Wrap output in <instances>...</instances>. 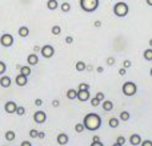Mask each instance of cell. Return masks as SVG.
<instances>
[{"label": "cell", "instance_id": "obj_1", "mask_svg": "<svg viewBox=\"0 0 152 146\" xmlns=\"http://www.w3.org/2000/svg\"><path fill=\"white\" fill-rule=\"evenodd\" d=\"M83 125L87 130L89 132H96L102 126V118L96 113H88L83 120Z\"/></svg>", "mask_w": 152, "mask_h": 146}, {"label": "cell", "instance_id": "obj_2", "mask_svg": "<svg viewBox=\"0 0 152 146\" xmlns=\"http://www.w3.org/2000/svg\"><path fill=\"white\" fill-rule=\"evenodd\" d=\"M129 12V7L127 3L124 1H119L113 5V13H115L118 17H126Z\"/></svg>", "mask_w": 152, "mask_h": 146}, {"label": "cell", "instance_id": "obj_3", "mask_svg": "<svg viewBox=\"0 0 152 146\" xmlns=\"http://www.w3.org/2000/svg\"><path fill=\"white\" fill-rule=\"evenodd\" d=\"M99 0H80V8L84 12H94L99 8Z\"/></svg>", "mask_w": 152, "mask_h": 146}, {"label": "cell", "instance_id": "obj_4", "mask_svg": "<svg viewBox=\"0 0 152 146\" xmlns=\"http://www.w3.org/2000/svg\"><path fill=\"white\" fill-rule=\"evenodd\" d=\"M121 90H123L124 96H135L137 92V86L135 82H132V81H127V82L123 84V86H121Z\"/></svg>", "mask_w": 152, "mask_h": 146}, {"label": "cell", "instance_id": "obj_5", "mask_svg": "<svg viewBox=\"0 0 152 146\" xmlns=\"http://www.w3.org/2000/svg\"><path fill=\"white\" fill-rule=\"evenodd\" d=\"M0 44L5 48L11 47V45L13 44V36L10 35V33H4L1 37H0Z\"/></svg>", "mask_w": 152, "mask_h": 146}, {"label": "cell", "instance_id": "obj_6", "mask_svg": "<svg viewBox=\"0 0 152 146\" xmlns=\"http://www.w3.org/2000/svg\"><path fill=\"white\" fill-rule=\"evenodd\" d=\"M55 55V48L52 47V45H44V47L42 48V56L45 59H51L52 56Z\"/></svg>", "mask_w": 152, "mask_h": 146}, {"label": "cell", "instance_id": "obj_7", "mask_svg": "<svg viewBox=\"0 0 152 146\" xmlns=\"http://www.w3.org/2000/svg\"><path fill=\"white\" fill-rule=\"evenodd\" d=\"M34 120L36 124H44L45 120H47V114L44 112H42V110H39V112H36L34 114Z\"/></svg>", "mask_w": 152, "mask_h": 146}, {"label": "cell", "instance_id": "obj_8", "mask_svg": "<svg viewBox=\"0 0 152 146\" xmlns=\"http://www.w3.org/2000/svg\"><path fill=\"white\" fill-rule=\"evenodd\" d=\"M76 98L81 102H86L89 100V90H79L77 89V97Z\"/></svg>", "mask_w": 152, "mask_h": 146}, {"label": "cell", "instance_id": "obj_9", "mask_svg": "<svg viewBox=\"0 0 152 146\" xmlns=\"http://www.w3.org/2000/svg\"><path fill=\"white\" fill-rule=\"evenodd\" d=\"M15 81H16V84H18L19 86H26V85H27V82H28V80H27V76L21 74V73H20V74L16 76Z\"/></svg>", "mask_w": 152, "mask_h": 146}, {"label": "cell", "instance_id": "obj_10", "mask_svg": "<svg viewBox=\"0 0 152 146\" xmlns=\"http://www.w3.org/2000/svg\"><path fill=\"white\" fill-rule=\"evenodd\" d=\"M16 108H18V105H16L15 102H13V101H8L7 104H5L4 109H5V112H7V113H10V114H12V113H15Z\"/></svg>", "mask_w": 152, "mask_h": 146}, {"label": "cell", "instance_id": "obj_11", "mask_svg": "<svg viewBox=\"0 0 152 146\" xmlns=\"http://www.w3.org/2000/svg\"><path fill=\"white\" fill-rule=\"evenodd\" d=\"M102 108L105 112H111L113 109V102L110 100H104V101H102Z\"/></svg>", "mask_w": 152, "mask_h": 146}, {"label": "cell", "instance_id": "obj_12", "mask_svg": "<svg viewBox=\"0 0 152 146\" xmlns=\"http://www.w3.org/2000/svg\"><path fill=\"white\" fill-rule=\"evenodd\" d=\"M129 144L131 145H140L142 144V137L139 136V134H132L131 138H129Z\"/></svg>", "mask_w": 152, "mask_h": 146}, {"label": "cell", "instance_id": "obj_13", "mask_svg": "<svg viewBox=\"0 0 152 146\" xmlns=\"http://www.w3.org/2000/svg\"><path fill=\"white\" fill-rule=\"evenodd\" d=\"M58 144L59 145H67L68 144V136L66 133H60L58 136Z\"/></svg>", "mask_w": 152, "mask_h": 146}, {"label": "cell", "instance_id": "obj_14", "mask_svg": "<svg viewBox=\"0 0 152 146\" xmlns=\"http://www.w3.org/2000/svg\"><path fill=\"white\" fill-rule=\"evenodd\" d=\"M0 85H1L3 88H10V85H11V78L8 77V76H3V77L0 78Z\"/></svg>", "mask_w": 152, "mask_h": 146}, {"label": "cell", "instance_id": "obj_15", "mask_svg": "<svg viewBox=\"0 0 152 146\" xmlns=\"http://www.w3.org/2000/svg\"><path fill=\"white\" fill-rule=\"evenodd\" d=\"M27 61H28L29 65H36L37 63H39V57H37L35 53H32V55L28 56V59H27Z\"/></svg>", "mask_w": 152, "mask_h": 146}, {"label": "cell", "instance_id": "obj_16", "mask_svg": "<svg viewBox=\"0 0 152 146\" xmlns=\"http://www.w3.org/2000/svg\"><path fill=\"white\" fill-rule=\"evenodd\" d=\"M18 32H19V36H20V37H27L29 35V29L27 28V27H24V25L20 27Z\"/></svg>", "mask_w": 152, "mask_h": 146}, {"label": "cell", "instance_id": "obj_17", "mask_svg": "<svg viewBox=\"0 0 152 146\" xmlns=\"http://www.w3.org/2000/svg\"><path fill=\"white\" fill-rule=\"evenodd\" d=\"M143 57H144V60H147V61L152 60V48H148V49H145L144 52H143Z\"/></svg>", "mask_w": 152, "mask_h": 146}, {"label": "cell", "instance_id": "obj_18", "mask_svg": "<svg viewBox=\"0 0 152 146\" xmlns=\"http://www.w3.org/2000/svg\"><path fill=\"white\" fill-rule=\"evenodd\" d=\"M47 8L51 11L56 9L58 8V0H48L47 1Z\"/></svg>", "mask_w": 152, "mask_h": 146}, {"label": "cell", "instance_id": "obj_19", "mask_svg": "<svg viewBox=\"0 0 152 146\" xmlns=\"http://www.w3.org/2000/svg\"><path fill=\"white\" fill-rule=\"evenodd\" d=\"M75 68H76V71L83 72V71H86V69H87V65H86V63H84V61H77V63H76V65H75Z\"/></svg>", "mask_w": 152, "mask_h": 146}, {"label": "cell", "instance_id": "obj_20", "mask_svg": "<svg viewBox=\"0 0 152 146\" xmlns=\"http://www.w3.org/2000/svg\"><path fill=\"white\" fill-rule=\"evenodd\" d=\"M67 97H68V100H76V97H77V90H76V89H69V90L67 92Z\"/></svg>", "mask_w": 152, "mask_h": 146}, {"label": "cell", "instance_id": "obj_21", "mask_svg": "<svg viewBox=\"0 0 152 146\" xmlns=\"http://www.w3.org/2000/svg\"><path fill=\"white\" fill-rule=\"evenodd\" d=\"M129 118H131V114H129V112L124 110V112L120 113V120H121V121H128Z\"/></svg>", "mask_w": 152, "mask_h": 146}, {"label": "cell", "instance_id": "obj_22", "mask_svg": "<svg viewBox=\"0 0 152 146\" xmlns=\"http://www.w3.org/2000/svg\"><path fill=\"white\" fill-rule=\"evenodd\" d=\"M20 73L28 77V76L31 74V68H29V66H21V68H20Z\"/></svg>", "mask_w": 152, "mask_h": 146}, {"label": "cell", "instance_id": "obj_23", "mask_svg": "<svg viewBox=\"0 0 152 146\" xmlns=\"http://www.w3.org/2000/svg\"><path fill=\"white\" fill-rule=\"evenodd\" d=\"M5 139H7V141H13V139H15V132H12V130L7 132V133H5Z\"/></svg>", "mask_w": 152, "mask_h": 146}, {"label": "cell", "instance_id": "obj_24", "mask_svg": "<svg viewBox=\"0 0 152 146\" xmlns=\"http://www.w3.org/2000/svg\"><path fill=\"white\" fill-rule=\"evenodd\" d=\"M108 125H110L111 128H118L119 126V120L118 118H111V120L108 121Z\"/></svg>", "mask_w": 152, "mask_h": 146}, {"label": "cell", "instance_id": "obj_25", "mask_svg": "<svg viewBox=\"0 0 152 146\" xmlns=\"http://www.w3.org/2000/svg\"><path fill=\"white\" fill-rule=\"evenodd\" d=\"M51 32H52V35H55V36H58V35H60L61 32V28L59 25H53L52 29H51Z\"/></svg>", "mask_w": 152, "mask_h": 146}, {"label": "cell", "instance_id": "obj_26", "mask_svg": "<svg viewBox=\"0 0 152 146\" xmlns=\"http://www.w3.org/2000/svg\"><path fill=\"white\" fill-rule=\"evenodd\" d=\"M60 8H61L63 12H69V9H71V4H69V3H63V4L60 5Z\"/></svg>", "mask_w": 152, "mask_h": 146}, {"label": "cell", "instance_id": "obj_27", "mask_svg": "<svg viewBox=\"0 0 152 146\" xmlns=\"http://www.w3.org/2000/svg\"><path fill=\"white\" fill-rule=\"evenodd\" d=\"M84 125L83 124H76V126H75V130H76V133H83L84 132Z\"/></svg>", "mask_w": 152, "mask_h": 146}, {"label": "cell", "instance_id": "obj_28", "mask_svg": "<svg viewBox=\"0 0 152 146\" xmlns=\"http://www.w3.org/2000/svg\"><path fill=\"white\" fill-rule=\"evenodd\" d=\"M79 90H89V84H86V82L79 84Z\"/></svg>", "mask_w": 152, "mask_h": 146}, {"label": "cell", "instance_id": "obj_29", "mask_svg": "<svg viewBox=\"0 0 152 146\" xmlns=\"http://www.w3.org/2000/svg\"><path fill=\"white\" fill-rule=\"evenodd\" d=\"M15 113L18 116H24V113H26V109H24L23 106H18V108H16V110H15Z\"/></svg>", "mask_w": 152, "mask_h": 146}, {"label": "cell", "instance_id": "obj_30", "mask_svg": "<svg viewBox=\"0 0 152 146\" xmlns=\"http://www.w3.org/2000/svg\"><path fill=\"white\" fill-rule=\"evenodd\" d=\"M91 105H92V106H99V105H100V100H97L96 97L91 98Z\"/></svg>", "mask_w": 152, "mask_h": 146}, {"label": "cell", "instance_id": "obj_31", "mask_svg": "<svg viewBox=\"0 0 152 146\" xmlns=\"http://www.w3.org/2000/svg\"><path fill=\"white\" fill-rule=\"evenodd\" d=\"M95 97H96L97 100H100V102L104 101V100H105V94H104V93H102V92H99V93H97Z\"/></svg>", "mask_w": 152, "mask_h": 146}, {"label": "cell", "instance_id": "obj_32", "mask_svg": "<svg viewBox=\"0 0 152 146\" xmlns=\"http://www.w3.org/2000/svg\"><path fill=\"white\" fill-rule=\"evenodd\" d=\"M126 144V139H124V137H118V141H116V145H124Z\"/></svg>", "mask_w": 152, "mask_h": 146}, {"label": "cell", "instance_id": "obj_33", "mask_svg": "<svg viewBox=\"0 0 152 146\" xmlns=\"http://www.w3.org/2000/svg\"><path fill=\"white\" fill-rule=\"evenodd\" d=\"M5 69H7V66H5V64L3 63V61H0V74H3V73L5 72Z\"/></svg>", "mask_w": 152, "mask_h": 146}, {"label": "cell", "instance_id": "obj_34", "mask_svg": "<svg viewBox=\"0 0 152 146\" xmlns=\"http://www.w3.org/2000/svg\"><path fill=\"white\" fill-rule=\"evenodd\" d=\"M37 133H39V132H37V130H35V129H32V130L29 132V136H31L32 138H36V137H37Z\"/></svg>", "mask_w": 152, "mask_h": 146}, {"label": "cell", "instance_id": "obj_35", "mask_svg": "<svg viewBox=\"0 0 152 146\" xmlns=\"http://www.w3.org/2000/svg\"><path fill=\"white\" fill-rule=\"evenodd\" d=\"M132 65V63H131V61H129V60H124V63H123V66H124V68H129V66H131Z\"/></svg>", "mask_w": 152, "mask_h": 146}, {"label": "cell", "instance_id": "obj_36", "mask_svg": "<svg viewBox=\"0 0 152 146\" xmlns=\"http://www.w3.org/2000/svg\"><path fill=\"white\" fill-rule=\"evenodd\" d=\"M107 64H108V65H113V64H115V59H113V57H108L107 59Z\"/></svg>", "mask_w": 152, "mask_h": 146}, {"label": "cell", "instance_id": "obj_37", "mask_svg": "<svg viewBox=\"0 0 152 146\" xmlns=\"http://www.w3.org/2000/svg\"><path fill=\"white\" fill-rule=\"evenodd\" d=\"M35 105H36V106H42V105H43V100L36 98V100H35Z\"/></svg>", "mask_w": 152, "mask_h": 146}, {"label": "cell", "instance_id": "obj_38", "mask_svg": "<svg viewBox=\"0 0 152 146\" xmlns=\"http://www.w3.org/2000/svg\"><path fill=\"white\" fill-rule=\"evenodd\" d=\"M66 43H67V44H72V43H74V39H72V36H67L66 37Z\"/></svg>", "mask_w": 152, "mask_h": 146}, {"label": "cell", "instance_id": "obj_39", "mask_svg": "<svg viewBox=\"0 0 152 146\" xmlns=\"http://www.w3.org/2000/svg\"><path fill=\"white\" fill-rule=\"evenodd\" d=\"M92 146H103V142L102 141H92Z\"/></svg>", "mask_w": 152, "mask_h": 146}, {"label": "cell", "instance_id": "obj_40", "mask_svg": "<svg viewBox=\"0 0 152 146\" xmlns=\"http://www.w3.org/2000/svg\"><path fill=\"white\" fill-rule=\"evenodd\" d=\"M140 145H143V146H152V141H142V144Z\"/></svg>", "mask_w": 152, "mask_h": 146}, {"label": "cell", "instance_id": "obj_41", "mask_svg": "<svg viewBox=\"0 0 152 146\" xmlns=\"http://www.w3.org/2000/svg\"><path fill=\"white\" fill-rule=\"evenodd\" d=\"M119 74H120V76L126 74V68H120V69H119Z\"/></svg>", "mask_w": 152, "mask_h": 146}, {"label": "cell", "instance_id": "obj_42", "mask_svg": "<svg viewBox=\"0 0 152 146\" xmlns=\"http://www.w3.org/2000/svg\"><path fill=\"white\" fill-rule=\"evenodd\" d=\"M44 136L45 134L43 133V132H39V133H37V138H44Z\"/></svg>", "mask_w": 152, "mask_h": 146}, {"label": "cell", "instance_id": "obj_43", "mask_svg": "<svg viewBox=\"0 0 152 146\" xmlns=\"http://www.w3.org/2000/svg\"><path fill=\"white\" fill-rule=\"evenodd\" d=\"M95 27H102V23H100L99 20H97V21H95Z\"/></svg>", "mask_w": 152, "mask_h": 146}, {"label": "cell", "instance_id": "obj_44", "mask_svg": "<svg viewBox=\"0 0 152 146\" xmlns=\"http://www.w3.org/2000/svg\"><path fill=\"white\" fill-rule=\"evenodd\" d=\"M21 145H23V146H29V145H31V142H28V141H24Z\"/></svg>", "mask_w": 152, "mask_h": 146}, {"label": "cell", "instance_id": "obj_45", "mask_svg": "<svg viewBox=\"0 0 152 146\" xmlns=\"http://www.w3.org/2000/svg\"><path fill=\"white\" fill-rule=\"evenodd\" d=\"M52 105H53V106H59V101H58V100H55V101L52 102Z\"/></svg>", "mask_w": 152, "mask_h": 146}, {"label": "cell", "instance_id": "obj_46", "mask_svg": "<svg viewBox=\"0 0 152 146\" xmlns=\"http://www.w3.org/2000/svg\"><path fill=\"white\" fill-rule=\"evenodd\" d=\"M96 71H97V73H102L103 71H104V69H103L102 66H99V68H96Z\"/></svg>", "mask_w": 152, "mask_h": 146}, {"label": "cell", "instance_id": "obj_47", "mask_svg": "<svg viewBox=\"0 0 152 146\" xmlns=\"http://www.w3.org/2000/svg\"><path fill=\"white\" fill-rule=\"evenodd\" d=\"M145 1H147L148 5H151V7H152V0H145Z\"/></svg>", "mask_w": 152, "mask_h": 146}, {"label": "cell", "instance_id": "obj_48", "mask_svg": "<svg viewBox=\"0 0 152 146\" xmlns=\"http://www.w3.org/2000/svg\"><path fill=\"white\" fill-rule=\"evenodd\" d=\"M150 45H151V47H152V39L150 40Z\"/></svg>", "mask_w": 152, "mask_h": 146}, {"label": "cell", "instance_id": "obj_49", "mask_svg": "<svg viewBox=\"0 0 152 146\" xmlns=\"http://www.w3.org/2000/svg\"><path fill=\"white\" fill-rule=\"evenodd\" d=\"M150 73H151V76H152V68H151V71H150Z\"/></svg>", "mask_w": 152, "mask_h": 146}]
</instances>
